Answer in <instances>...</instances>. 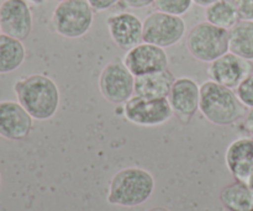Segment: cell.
Listing matches in <instances>:
<instances>
[{
    "instance_id": "1",
    "label": "cell",
    "mask_w": 253,
    "mask_h": 211,
    "mask_svg": "<svg viewBox=\"0 0 253 211\" xmlns=\"http://www.w3.org/2000/svg\"><path fill=\"white\" fill-rule=\"evenodd\" d=\"M17 101L34 120H49L59 108L61 94L56 82L46 74H30L14 84Z\"/></svg>"
},
{
    "instance_id": "2",
    "label": "cell",
    "mask_w": 253,
    "mask_h": 211,
    "mask_svg": "<svg viewBox=\"0 0 253 211\" xmlns=\"http://www.w3.org/2000/svg\"><path fill=\"white\" fill-rule=\"evenodd\" d=\"M199 110L207 120L217 126L232 125L246 115V106L229 86L207 81L200 85Z\"/></svg>"
},
{
    "instance_id": "3",
    "label": "cell",
    "mask_w": 253,
    "mask_h": 211,
    "mask_svg": "<svg viewBox=\"0 0 253 211\" xmlns=\"http://www.w3.org/2000/svg\"><path fill=\"white\" fill-rule=\"evenodd\" d=\"M153 190L155 178L148 170L128 167L119 170L110 180L106 200L118 207H138L150 199Z\"/></svg>"
},
{
    "instance_id": "4",
    "label": "cell",
    "mask_w": 253,
    "mask_h": 211,
    "mask_svg": "<svg viewBox=\"0 0 253 211\" xmlns=\"http://www.w3.org/2000/svg\"><path fill=\"white\" fill-rule=\"evenodd\" d=\"M187 48L195 59L211 63L229 52V30L210 22H199L187 36Z\"/></svg>"
},
{
    "instance_id": "5",
    "label": "cell",
    "mask_w": 253,
    "mask_h": 211,
    "mask_svg": "<svg viewBox=\"0 0 253 211\" xmlns=\"http://www.w3.org/2000/svg\"><path fill=\"white\" fill-rule=\"evenodd\" d=\"M94 10L88 0H63L54 7L52 27L66 39H79L90 30Z\"/></svg>"
},
{
    "instance_id": "6",
    "label": "cell",
    "mask_w": 253,
    "mask_h": 211,
    "mask_svg": "<svg viewBox=\"0 0 253 211\" xmlns=\"http://www.w3.org/2000/svg\"><path fill=\"white\" fill-rule=\"evenodd\" d=\"M172 108L168 98L148 99L132 95L124 104V116L131 124L142 127L161 126L172 119Z\"/></svg>"
},
{
    "instance_id": "7",
    "label": "cell",
    "mask_w": 253,
    "mask_h": 211,
    "mask_svg": "<svg viewBox=\"0 0 253 211\" xmlns=\"http://www.w3.org/2000/svg\"><path fill=\"white\" fill-rule=\"evenodd\" d=\"M185 35L184 20L162 11L151 12L143 20V42L162 48L177 44Z\"/></svg>"
},
{
    "instance_id": "8",
    "label": "cell",
    "mask_w": 253,
    "mask_h": 211,
    "mask_svg": "<svg viewBox=\"0 0 253 211\" xmlns=\"http://www.w3.org/2000/svg\"><path fill=\"white\" fill-rule=\"evenodd\" d=\"M99 89L109 103L125 104L135 90V76L125 66L124 61L114 59L106 64L99 77Z\"/></svg>"
},
{
    "instance_id": "9",
    "label": "cell",
    "mask_w": 253,
    "mask_h": 211,
    "mask_svg": "<svg viewBox=\"0 0 253 211\" xmlns=\"http://www.w3.org/2000/svg\"><path fill=\"white\" fill-rule=\"evenodd\" d=\"M34 26L32 12L26 0H4L0 4V31L24 41Z\"/></svg>"
},
{
    "instance_id": "10",
    "label": "cell",
    "mask_w": 253,
    "mask_h": 211,
    "mask_svg": "<svg viewBox=\"0 0 253 211\" xmlns=\"http://www.w3.org/2000/svg\"><path fill=\"white\" fill-rule=\"evenodd\" d=\"M123 61L135 77L168 69V56L165 48L147 42L126 51Z\"/></svg>"
},
{
    "instance_id": "11",
    "label": "cell",
    "mask_w": 253,
    "mask_h": 211,
    "mask_svg": "<svg viewBox=\"0 0 253 211\" xmlns=\"http://www.w3.org/2000/svg\"><path fill=\"white\" fill-rule=\"evenodd\" d=\"M253 73V63L232 52H227L209 64L208 76L210 81L229 88H236L247 76Z\"/></svg>"
},
{
    "instance_id": "12",
    "label": "cell",
    "mask_w": 253,
    "mask_h": 211,
    "mask_svg": "<svg viewBox=\"0 0 253 211\" xmlns=\"http://www.w3.org/2000/svg\"><path fill=\"white\" fill-rule=\"evenodd\" d=\"M34 128V118L19 101H0V136L6 140L21 141Z\"/></svg>"
},
{
    "instance_id": "13",
    "label": "cell",
    "mask_w": 253,
    "mask_h": 211,
    "mask_svg": "<svg viewBox=\"0 0 253 211\" xmlns=\"http://www.w3.org/2000/svg\"><path fill=\"white\" fill-rule=\"evenodd\" d=\"M108 31L114 43L121 49L133 48L143 42V21L132 12H118L106 20Z\"/></svg>"
},
{
    "instance_id": "14",
    "label": "cell",
    "mask_w": 253,
    "mask_h": 211,
    "mask_svg": "<svg viewBox=\"0 0 253 211\" xmlns=\"http://www.w3.org/2000/svg\"><path fill=\"white\" fill-rule=\"evenodd\" d=\"M168 100L173 114L183 123H189L190 119L199 110L200 86L192 78H177L170 89Z\"/></svg>"
},
{
    "instance_id": "15",
    "label": "cell",
    "mask_w": 253,
    "mask_h": 211,
    "mask_svg": "<svg viewBox=\"0 0 253 211\" xmlns=\"http://www.w3.org/2000/svg\"><path fill=\"white\" fill-rule=\"evenodd\" d=\"M225 162L235 179L249 184L253 178V137L232 141L225 153Z\"/></svg>"
},
{
    "instance_id": "16",
    "label": "cell",
    "mask_w": 253,
    "mask_h": 211,
    "mask_svg": "<svg viewBox=\"0 0 253 211\" xmlns=\"http://www.w3.org/2000/svg\"><path fill=\"white\" fill-rule=\"evenodd\" d=\"M175 78L168 69L135 77L133 94L148 99L168 98Z\"/></svg>"
},
{
    "instance_id": "17",
    "label": "cell",
    "mask_w": 253,
    "mask_h": 211,
    "mask_svg": "<svg viewBox=\"0 0 253 211\" xmlns=\"http://www.w3.org/2000/svg\"><path fill=\"white\" fill-rule=\"evenodd\" d=\"M220 202L229 211H253V188L240 180L222 188Z\"/></svg>"
},
{
    "instance_id": "18",
    "label": "cell",
    "mask_w": 253,
    "mask_h": 211,
    "mask_svg": "<svg viewBox=\"0 0 253 211\" xmlns=\"http://www.w3.org/2000/svg\"><path fill=\"white\" fill-rule=\"evenodd\" d=\"M26 58V49L20 40L0 34V74H9L19 69Z\"/></svg>"
},
{
    "instance_id": "19",
    "label": "cell",
    "mask_w": 253,
    "mask_h": 211,
    "mask_svg": "<svg viewBox=\"0 0 253 211\" xmlns=\"http://www.w3.org/2000/svg\"><path fill=\"white\" fill-rule=\"evenodd\" d=\"M229 51L252 61L253 20H240L229 30Z\"/></svg>"
},
{
    "instance_id": "20",
    "label": "cell",
    "mask_w": 253,
    "mask_h": 211,
    "mask_svg": "<svg viewBox=\"0 0 253 211\" xmlns=\"http://www.w3.org/2000/svg\"><path fill=\"white\" fill-rule=\"evenodd\" d=\"M207 21L221 29L230 30L240 21L236 7L231 0H217L205 9Z\"/></svg>"
},
{
    "instance_id": "21",
    "label": "cell",
    "mask_w": 253,
    "mask_h": 211,
    "mask_svg": "<svg viewBox=\"0 0 253 211\" xmlns=\"http://www.w3.org/2000/svg\"><path fill=\"white\" fill-rule=\"evenodd\" d=\"M193 0H155L153 5L157 11L167 12V14L182 16L189 11L192 7Z\"/></svg>"
},
{
    "instance_id": "22",
    "label": "cell",
    "mask_w": 253,
    "mask_h": 211,
    "mask_svg": "<svg viewBox=\"0 0 253 211\" xmlns=\"http://www.w3.org/2000/svg\"><path fill=\"white\" fill-rule=\"evenodd\" d=\"M235 93L246 108H253V73L247 76L236 86Z\"/></svg>"
},
{
    "instance_id": "23",
    "label": "cell",
    "mask_w": 253,
    "mask_h": 211,
    "mask_svg": "<svg viewBox=\"0 0 253 211\" xmlns=\"http://www.w3.org/2000/svg\"><path fill=\"white\" fill-rule=\"evenodd\" d=\"M240 20H253V0H231Z\"/></svg>"
},
{
    "instance_id": "24",
    "label": "cell",
    "mask_w": 253,
    "mask_h": 211,
    "mask_svg": "<svg viewBox=\"0 0 253 211\" xmlns=\"http://www.w3.org/2000/svg\"><path fill=\"white\" fill-rule=\"evenodd\" d=\"M120 0H88L89 5L93 7L94 11H104L110 7L115 6Z\"/></svg>"
},
{
    "instance_id": "25",
    "label": "cell",
    "mask_w": 253,
    "mask_h": 211,
    "mask_svg": "<svg viewBox=\"0 0 253 211\" xmlns=\"http://www.w3.org/2000/svg\"><path fill=\"white\" fill-rule=\"evenodd\" d=\"M125 2L126 6L131 7V9H143V7L150 6L153 4L155 0H123Z\"/></svg>"
},
{
    "instance_id": "26",
    "label": "cell",
    "mask_w": 253,
    "mask_h": 211,
    "mask_svg": "<svg viewBox=\"0 0 253 211\" xmlns=\"http://www.w3.org/2000/svg\"><path fill=\"white\" fill-rule=\"evenodd\" d=\"M244 127L253 137V108H250L244 116Z\"/></svg>"
},
{
    "instance_id": "27",
    "label": "cell",
    "mask_w": 253,
    "mask_h": 211,
    "mask_svg": "<svg viewBox=\"0 0 253 211\" xmlns=\"http://www.w3.org/2000/svg\"><path fill=\"white\" fill-rule=\"evenodd\" d=\"M215 1H217V0H193V2H195V4L199 5V6H204V7L214 4Z\"/></svg>"
},
{
    "instance_id": "28",
    "label": "cell",
    "mask_w": 253,
    "mask_h": 211,
    "mask_svg": "<svg viewBox=\"0 0 253 211\" xmlns=\"http://www.w3.org/2000/svg\"><path fill=\"white\" fill-rule=\"evenodd\" d=\"M147 211H169V210L166 209V208H162V207H156V208H151V209Z\"/></svg>"
},
{
    "instance_id": "29",
    "label": "cell",
    "mask_w": 253,
    "mask_h": 211,
    "mask_svg": "<svg viewBox=\"0 0 253 211\" xmlns=\"http://www.w3.org/2000/svg\"><path fill=\"white\" fill-rule=\"evenodd\" d=\"M26 1H29V2H32V4L40 5V4H42V2H43L44 0H26Z\"/></svg>"
},
{
    "instance_id": "30",
    "label": "cell",
    "mask_w": 253,
    "mask_h": 211,
    "mask_svg": "<svg viewBox=\"0 0 253 211\" xmlns=\"http://www.w3.org/2000/svg\"><path fill=\"white\" fill-rule=\"evenodd\" d=\"M249 184H250V185H251V187L253 188V178H252V179H251V182H250V183H249Z\"/></svg>"
},
{
    "instance_id": "31",
    "label": "cell",
    "mask_w": 253,
    "mask_h": 211,
    "mask_svg": "<svg viewBox=\"0 0 253 211\" xmlns=\"http://www.w3.org/2000/svg\"><path fill=\"white\" fill-rule=\"evenodd\" d=\"M0 182H1V174H0Z\"/></svg>"
},
{
    "instance_id": "32",
    "label": "cell",
    "mask_w": 253,
    "mask_h": 211,
    "mask_svg": "<svg viewBox=\"0 0 253 211\" xmlns=\"http://www.w3.org/2000/svg\"><path fill=\"white\" fill-rule=\"evenodd\" d=\"M57 1H58V2H59V1H63V0H57Z\"/></svg>"
},
{
    "instance_id": "33",
    "label": "cell",
    "mask_w": 253,
    "mask_h": 211,
    "mask_svg": "<svg viewBox=\"0 0 253 211\" xmlns=\"http://www.w3.org/2000/svg\"><path fill=\"white\" fill-rule=\"evenodd\" d=\"M1 2H2V0H0V4H1Z\"/></svg>"
}]
</instances>
